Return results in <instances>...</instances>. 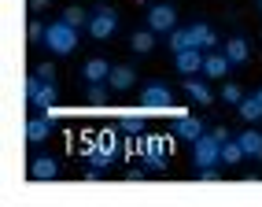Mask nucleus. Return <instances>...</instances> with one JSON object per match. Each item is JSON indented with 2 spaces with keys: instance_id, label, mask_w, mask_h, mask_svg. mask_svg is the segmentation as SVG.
I'll return each mask as SVG.
<instances>
[{
  "instance_id": "f257e3e1",
  "label": "nucleus",
  "mask_w": 262,
  "mask_h": 207,
  "mask_svg": "<svg viewBox=\"0 0 262 207\" xmlns=\"http://www.w3.org/2000/svg\"><path fill=\"white\" fill-rule=\"evenodd\" d=\"M52 56H71L74 52V45H78V30L71 26V23H63V19H56V23H48V30H45V41H41Z\"/></svg>"
},
{
  "instance_id": "f03ea898",
  "label": "nucleus",
  "mask_w": 262,
  "mask_h": 207,
  "mask_svg": "<svg viewBox=\"0 0 262 207\" xmlns=\"http://www.w3.org/2000/svg\"><path fill=\"white\" fill-rule=\"evenodd\" d=\"M192 163L196 167H218L222 163V141L214 133H203L200 141H192Z\"/></svg>"
},
{
  "instance_id": "7ed1b4c3",
  "label": "nucleus",
  "mask_w": 262,
  "mask_h": 207,
  "mask_svg": "<svg viewBox=\"0 0 262 207\" xmlns=\"http://www.w3.org/2000/svg\"><path fill=\"white\" fill-rule=\"evenodd\" d=\"M85 30H89V37H96V41H107L111 33L118 30V11H115V8H96Z\"/></svg>"
},
{
  "instance_id": "20e7f679",
  "label": "nucleus",
  "mask_w": 262,
  "mask_h": 207,
  "mask_svg": "<svg viewBox=\"0 0 262 207\" xmlns=\"http://www.w3.org/2000/svg\"><path fill=\"white\" fill-rule=\"evenodd\" d=\"M141 104L148 111H159V115H166V111H173V96H170V89L163 81H151V85H144L141 89Z\"/></svg>"
},
{
  "instance_id": "39448f33",
  "label": "nucleus",
  "mask_w": 262,
  "mask_h": 207,
  "mask_svg": "<svg viewBox=\"0 0 262 207\" xmlns=\"http://www.w3.org/2000/svg\"><path fill=\"white\" fill-rule=\"evenodd\" d=\"M137 152H141V159H144L148 170H163V167H166V148L155 141V137H144V133H141V141H137Z\"/></svg>"
},
{
  "instance_id": "423d86ee",
  "label": "nucleus",
  "mask_w": 262,
  "mask_h": 207,
  "mask_svg": "<svg viewBox=\"0 0 262 207\" xmlns=\"http://www.w3.org/2000/svg\"><path fill=\"white\" fill-rule=\"evenodd\" d=\"M173 26H178V11H173L170 4H155V8L148 11V30H155V33H170Z\"/></svg>"
},
{
  "instance_id": "0eeeda50",
  "label": "nucleus",
  "mask_w": 262,
  "mask_h": 207,
  "mask_svg": "<svg viewBox=\"0 0 262 207\" xmlns=\"http://www.w3.org/2000/svg\"><path fill=\"white\" fill-rule=\"evenodd\" d=\"M203 59H207L203 48H181V52H173V63H178L181 74H203Z\"/></svg>"
},
{
  "instance_id": "6e6552de",
  "label": "nucleus",
  "mask_w": 262,
  "mask_h": 207,
  "mask_svg": "<svg viewBox=\"0 0 262 207\" xmlns=\"http://www.w3.org/2000/svg\"><path fill=\"white\" fill-rule=\"evenodd\" d=\"M30 178H37V181H56V178H59V163L52 159V155H37V159L30 163Z\"/></svg>"
},
{
  "instance_id": "1a4fd4ad",
  "label": "nucleus",
  "mask_w": 262,
  "mask_h": 207,
  "mask_svg": "<svg viewBox=\"0 0 262 207\" xmlns=\"http://www.w3.org/2000/svg\"><path fill=\"white\" fill-rule=\"evenodd\" d=\"M181 89H185L192 100H196V104H203V108H207V104H214V89H211L207 81H200V78H185Z\"/></svg>"
},
{
  "instance_id": "9d476101",
  "label": "nucleus",
  "mask_w": 262,
  "mask_h": 207,
  "mask_svg": "<svg viewBox=\"0 0 262 207\" xmlns=\"http://www.w3.org/2000/svg\"><path fill=\"white\" fill-rule=\"evenodd\" d=\"M229 56H225V52H207V59H203V74L207 78H225L229 74Z\"/></svg>"
},
{
  "instance_id": "9b49d317",
  "label": "nucleus",
  "mask_w": 262,
  "mask_h": 207,
  "mask_svg": "<svg viewBox=\"0 0 262 207\" xmlns=\"http://www.w3.org/2000/svg\"><path fill=\"white\" fill-rule=\"evenodd\" d=\"M188 30H192V45H196V48H203V52H211V48L218 45V33H214L211 26H207V23H192Z\"/></svg>"
},
{
  "instance_id": "f8f14e48",
  "label": "nucleus",
  "mask_w": 262,
  "mask_h": 207,
  "mask_svg": "<svg viewBox=\"0 0 262 207\" xmlns=\"http://www.w3.org/2000/svg\"><path fill=\"white\" fill-rule=\"evenodd\" d=\"M133 81H137L133 67H111V74H107V85H111L115 93H126V89H133Z\"/></svg>"
},
{
  "instance_id": "ddd939ff",
  "label": "nucleus",
  "mask_w": 262,
  "mask_h": 207,
  "mask_svg": "<svg viewBox=\"0 0 262 207\" xmlns=\"http://www.w3.org/2000/svg\"><path fill=\"white\" fill-rule=\"evenodd\" d=\"M107 74H111V63H107V59H89V63L81 67L85 85H93V81H107Z\"/></svg>"
},
{
  "instance_id": "4468645a",
  "label": "nucleus",
  "mask_w": 262,
  "mask_h": 207,
  "mask_svg": "<svg viewBox=\"0 0 262 207\" xmlns=\"http://www.w3.org/2000/svg\"><path fill=\"white\" fill-rule=\"evenodd\" d=\"M48 133H52V118H48V115H41V118H30V122H26V141H33V144L48 141Z\"/></svg>"
},
{
  "instance_id": "2eb2a0df",
  "label": "nucleus",
  "mask_w": 262,
  "mask_h": 207,
  "mask_svg": "<svg viewBox=\"0 0 262 207\" xmlns=\"http://www.w3.org/2000/svg\"><path fill=\"white\" fill-rule=\"evenodd\" d=\"M236 137H240L244 152H248V159H258V163H262V133H258V130H244V133H236Z\"/></svg>"
},
{
  "instance_id": "dca6fc26",
  "label": "nucleus",
  "mask_w": 262,
  "mask_h": 207,
  "mask_svg": "<svg viewBox=\"0 0 262 207\" xmlns=\"http://www.w3.org/2000/svg\"><path fill=\"white\" fill-rule=\"evenodd\" d=\"M240 159H248V152H244L240 137H229V141L222 144V163H225V167H236Z\"/></svg>"
},
{
  "instance_id": "f3484780",
  "label": "nucleus",
  "mask_w": 262,
  "mask_h": 207,
  "mask_svg": "<svg viewBox=\"0 0 262 207\" xmlns=\"http://www.w3.org/2000/svg\"><path fill=\"white\" fill-rule=\"evenodd\" d=\"M236 111H240L244 122H258V118H262V100H258V96H244V100L236 104Z\"/></svg>"
},
{
  "instance_id": "a211bd4d",
  "label": "nucleus",
  "mask_w": 262,
  "mask_h": 207,
  "mask_svg": "<svg viewBox=\"0 0 262 207\" xmlns=\"http://www.w3.org/2000/svg\"><path fill=\"white\" fill-rule=\"evenodd\" d=\"M225 56H229V63H233V67L248 63V41H244V37H233V41H225Z\"/></svg>"
},
{
  "instance_id": "6ab92c4d",
  "label": "nucleus",
  "mask_w": 262,
  "mask_h": 207,
  "mask_svg": "<svg viewBox=\"0 0 262 207\" xmlns=\"http://www.w3.org/2000/svg\"><path fill=\"white\" fill-rule=\"evenodd\" d=\"M207 130L200 118H178V137H185V141H200Z\"/></svg>"
},
{
  "instance_id": "aec40b11",
  "label": "nucleus",
  "mask_w": 262,
  "mask_h": 207,
  "mask_svg": "<svg viewBox=\"0 0 262 207\" xmlns=\"http://www.w3.org/2000/svg\"><path fill=\"white\" fill-rule=\"evenodd\" d=\"M129 48L141 52V56H148V52L155 48V30H137L133 37H129Z\"/></svg>"
},
{
  "instance_id": "412c9836",
  "label": "nucleus",
  "mask_w": 262,
  "mask_h": 207,
  "mask_svg": "<svg viewBox=\"0 0 262 207\" xmlns=\"http://www.w3.org/2000/svg\"><path fill=\"white\" fill-rule=\"evenodd\" d=\"M166 37H170V48H173V52H181V48H196V45H192V30H188V26H173Z\"/></svg>"
},
{
  "instance_id": "4be33fe9",
  "label": "nucleus",
  "mask_w": 262,
  "mask_h": 207,
  "mask_svg": "<svg viewBox=\"0 0 262 207\" xmlns=\"http://www.w3.org/2000/svg\"><path fill=\"white\" fill-rule=\"evenodd\" d=\"M30 104H33V108H41V111H48L52 104H56V85H52V81H45V85H41V93L33 96Z\"/></svg>"
},
{
  "instance_id": "5701e85b",
  "label": "nucleus",
  "mask_w": 262,
  "mask_h": 207,
  "mask_svg": "<svg viewBox=\"0 0 262 207\" xmlns=\"http://www.w3.org/2000/svg\"><path fill=\"white\" fill-rule=\"evenodd\" d=\"M89 19H93V15L85 11V8H67V11H63V23H71L74 30H81V26H89Z\"/></svg>"
},
{
  "instance_id": "b1692460",
  "label": "nucleus",
  "mask_w": 262,
  "mask_h": 207,
  "mask_svg": "<svg viewBox=\"0 0 262 207\" xmlns=\"http://www.w3.org/2000/svg\"><path fill=\"white\" fill-rule=\"evenodd\" d=\"M100 155H107V159H115L118 155V137H115V130H107V133H100V148H96Z\"/></svg>"
},
{
  "instance_id": "393cba45",
  "label": "nucleus",
  "mask_w": 262,
  "mask_h": 207,
  "mask_svg": "<svg viewBox=\"0 0 262 207\" xmlns=\"http://www.w3.org/2000/svg\"><path fill=\"white\" fill-rule=\"evenodd\" d=\"M118 130L141 137V133H144V118H141V115H122V118H118Z\"/></svg>"
},
{
  "instance_id": "a878e982",
  "label": "nucleus",
  "mask_w": 262,
  "mask_h": 207,
  "mask_svg": "<svg viewBox=\"0 0 262 207\" xmlns=\"http://www.w3.org/2000/svg\"><path fill=\"white\" fill-rule=\"evenodd\" d=\"M107 93H111L107 81H93V85H89V100H93V104H107Z\"/></svg>"
},
{
  "instance_id": "bb28decb",
  "label": "nucleus",
  "mask_w": 262,
  "mask_h": 207,
  "mask_svg": "<svg viewBox=\"0 0 262 207\" xmlns=\"http://www.w3.org/2000/svg\"><path fill=\"white\" fill-rule=\"evenodd\" d=\"M222 100H225V104H240V100H244V89H240V85H233V81H225V85H222Z\"/></svg>"
},
{
  "instance_id": "cd10ccee",
  "label": "nucleus",
  "mask_w": 262,
  "mask_h": 207,
  "mask_svg": "<svg viewBox=\"0 0 262 207\" xmlns=\"http://www.w3.org/2000/svg\"><path fill=\"white\" fill-rule=\"evenodd\" d=\"M41 85H45V81H41L37 74H33V78H26V85H23V93H26V104H30L33 96H37V93H41Z\"/></svg>"
},
{
  "instance_id": "c85d7f7f",
  "label": "nucleus",
  "mask_w": 262,
  "mask_h": 207,
  "mask_svg": "<svg viewBox=\"0 0 262 207\" xmlns=\"http://www.w3.org/2000/svg\"><path fill=\"white\" fill-rule=\"evenodd\" d=\"M33 74H37L41 81H56V67H52V63H41V67H37Z\"/></svg>"
},
{
  "instance_id": "c756f323",
  "label": "nucleus",
  "mask_w": 262,
  "mask_h": 207,
  "mask_svg": "<svg viewBox=\"0 0 262 207\" xmlns=\"http://www.w3.org/2000/svg\"><path fill=\"white\" fill-rule=\"evenodd\" d=\"M45 30L48 26H41L37 19H30V41H45Z\"/></svg>"
},
{
  "instance_id": "7c9ffc66",
  "label": "nucleus",
  "mask_w": 262,
  "mask_h": 207,
  "mask_svg": "<svg viewBox=\"0 0 262 207\" xmlns=\"http://www.w3.org/2000/svg\"><path fill=\"white\" fill-rule=\"evenodd\" d=\"M200 181H218V170L214 167H200Z\"/></svg>"
},
{
  "instance_id": "2f4dec72",
  "label": "nucleus",
  "mask_w": 262,
  "mask_h": 207,
  "mask_svg": "<svg viewBox=\"0 0 262 207\" xmlns=\"http://www.w3.org/2000/svg\"><path fill=\"white\" fill-rule=\"evenodd\" d=\"M41 115H48L52 122H56V118H63V115H67V108H59V104H52V108H48V111H41Z\"/></svg>"
},
{
  "instance_id": "473e14b6",
  "label": "nucleus",
  "mask_w": 262,
  "mask_h": 207,
  "mask_svg": "<svg viewBox=\"0 0 262 207\" xmlns=\"http://www.w3.org/2000/svg\"><path fill=\"white\" fill-rule=\"evenodd\" d=\"M211 133H214V137H218V141H222V144H225V141H229V137H233V133H229V130H225V126H214V130H211Z\"/></svg>"
},
{
  "instance_id": "72a5a7b5",
  "label": "nucleus",
  "mask_w": 262,
  "mask_h": 207,
  "mask_svg": "<svg viewBox=\"0 0 262 207\" xmlns=\"http://www.w3.org/2000/svg\"><path fill=\"white\" fill-rule=\"evenodd\" d=\"M48 4H52V0H30V8H33V11H45Z\"/></svg>"
},
{
  "instance_id": "f704fd0d",
  "label": "nucleus",
  "mask_w": 262,
  "mask_h": 207,
  "mask_svg": "<svg viewBox=\"0 0 262 207\" xmlns=\"http://www.w3.org/2000/svg\"><path fill=\"white\" fill-rule=\"evenodd\" d=\"M255 96H258V100H262V89H258V93H255Z\"/></svg>"
},
{
  "instance_id": "c9c22d12",
  "label": "nucleus",
  "mask_w": 262,
  "mask_h": 207,
  "mask_svg": "<svg viewBox=\"0 0 262 207\" xmlns=\"http://www.w3.org/2000/svg\"><path fill=\"white\" fill-rule=\"evenodd\" d=\"M258 8H262V0H258Z\"/></svg>"
}]
</instances>
